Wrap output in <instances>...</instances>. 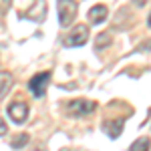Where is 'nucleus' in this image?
Masks as SVG:
<instances>
[{"mask_svg": "<svg viewBox=\"0 0 151 151\" xmlns=\"http://www.w3.org/2000/svg\"><path fill=\"white\" fill-rule=\"evenodd\" d=\"M147 24H149V26H151V14H149V18H147Z\"/></svg>", "mask_w": 151, "mask_h": 151, "instance_id": "nucleus-16", "label": "nucleus"}, {"mask_svg": "<svg viewBox=\"0 0 151 151\" xmlns=\"http://www.w3.org/2000/svg\"><path fill=\"white\" fill-rule=\"evenodd\" d=\"M77 0H58V22L60 26H69L70 22H75L77 18Z\"/></svg>", "mask_w": 151, "mask_h": 151, "instance_id": "nucleus-2", "label": "nucleus"}, {"mask_svg": "<svg viewBox=\"0 0 151 151\" xmlns=\"http://www.w3.org/2000/svg\"><path fill=\"white\" fill-rule=\"evenodd\" d=\"M143 2H145V0H135V4H137V6H141Z\"/></svg>", "mask_w": 151, "mask_h": 151, "instance_id": "nucleus-15", "label": "nucleus"}, {"mask_svg": "<svg viewBox=\"0 0 151 151\" xmlns=\"http://www.w3.org/2000/svg\"><path fill=\"white\" fill-rule=\"evenodd\" d=\"M8 117H10L14 123H24L26 117H28V105L24 101H14V103L8 105Z\"/></svg>", "mask_w": 151, "mask_h": 151, "instance_id": "nucleus-6", "label": "nucleus"}, {"mask_svg": "<svg viewBox=\"0 0 151 151\" xmlns=\"http://www.w3.org/2000/svg\"><path fill=\"white\" fill-rule=\"evenodd\" d=\"M149 147H151V139L149 137H139V139L129 147V151H149Z\"/></svg>", "mask_w": 151, "mask_h": 151, "instance_id": "nucleus-10", "label": "nucleus"}, {"mask_svg": "<svg viewBox=\"0 0 151 151\" xmlns=\"http://www.w3.org/2000/svg\"><path fill=\"white\" fill-rule=\"evenodd\" d=\"M26 143H28V135H26V133H20V135H16V137L12 139V147H14V149H20Z\"/></svg>", "mask_w": 151, "mask_h": 151, "instance_id": "nucleus-12", "label": "nucleus"}, {"mask_svg": "<svg viewBox=\"0 0 151 151\" xmlns=\"http://www.w3.org/2000/svg\"><path fill=\"white\" fill-rule=\"evenodd\" d=\"M12 83H14L12 75L8 70H2V73H0V99L6 97V93L10 91V87H12Z\"/></svg>", "mask_w": 151, "mask_h": 151, "instance_id": "nucleus-9", "label": "nucleus"}, {"mask_svg": "<svg viewBox=\"0 0 151 151\" xmlns=\"http://www.w3.org/2000/svg\"><path fill=\"white\" fill-rule=\"evenodd\" d=\"M8 133V127H6V121L4 119H0V137H4Z\"/></svg>", "mask_w": 151, "mask_h": 151, "instance_id": "nucleus-13", "label": "nucleus"}, {"mask_svg": "<svg viewBox=\"0 0 151 151\" xmlns=\"http://www.w3.org/2000/svg\"><path fill=\"white\" fill-rule=\"evenodd\" d=\"M10 6V0H0V12H6Z\"/></svg>", "mask_w": 151, "mask_h": 151, "instance_id": "nucleus-14", "label": "nucleus"}, {"mask_svg": "<svg viewBox=\"0 0 151 151\" xmlns=\"http://www.w3.org/2000/svg\"><path fill=\"white\" fill-rule=\"evenodd\" d=\"M107 14H109V8L105 4H95L93 8L89 10V20L93 24H101L107 18Z\"/></svg>", "mask_w": 151, "mask_h": 151, "instance_id": "nucleus-7", "label": "nucleus"}, {"mask_svg": "<svg viewBox=\"0 0 151 151\" xmlns=\"http://www.w3.org/2000/svg\"><path fill=\"white\" fill-rule=\"evenodd\" d=\"M48 83H50V73H48V70L38 73V75H35V77L28 81V91L35 95V97H42V95L47 93Z\"/></svg>", "mask_w": 151, "mask_h": 151, "instance_id": "nucleus-4", "label": "nucleus"}, {"mask_svg": "<svg viewBox=\"0 0 151 151\" xmlns=\"http://www.w3.org/2000/svg\"><path fill=\"white\" fill-rule=\"evenodd\" d=\"M20 18L32 20V22H42L47 18V0H35V4L28 10L20 12Z\"/></svg>", "mask_w": 151, "mask_h": 151, "instance_id": "nucleus-3", "label": "nucleus"}, {"mask_svg": "<svg viewBox=\"0 0 151 151\" xmlns=\"http://www.w3.org/2000/svg\"><path fill=\"white\" fill-rule=\"evenodd\" d=\"M95 109H97V103L87 101V99H75V101H69L65 105V111L73 117H87V115H91Z\"/></svg>", "mask_w": 151, "mask_h": 151, "instance_id": "nucleus-1", "label": "nucleus"}, {"mask_svg": "<svg viewBox=\"0 0 151 151\" xmlns=\"http://www.w3.org/2000/svg\"><path fill=\"white\" fill-rule=\"evenodd\" d=\"M111 45V35L109 32H103L95 38V50H101V48H107Z\"/></svg>", "mask_w": 151, "mask_h": 151, "instance_id": "nucleus-11", "label": "nucleus"}, {"mask_svg": "<svg viewBox=\"0 0 151 151\" xmlns=\"http://www.w3.org/2000/svg\"><path fill=\"white\" fill-rule=\"evenodd\" d=\"M123 123H125V119H113V121H105V125H103V129L107 131V135L111 137V139H115L117 135L123 131Z\"/></svg>", "mask_w": 151, "mask_h": 151, "instance_id": "nucleus-8", "label": "nucleus"}, {"mask_svg": "<svg viewBox=\"0 0 151 151\" xmlns=\"http://www.w3.org/2000/svg\"><path fill=\"white\" fill-rule=\"evenodd\" d=\"M35 151H45V149H40V147H36V149Z\"/></svg>", "mask_w": 151, "mask_h": 151, "instance_id": "nucleus-17", "label": "nucleus"}, {"mask_svg": "<svg viewBox=\"0 0 151 151\" xmlns=\"http://www.w3.org/2000/svg\"><path fill=\"white\" fill-rule=\"evenodd\" d=\"M87 38H89V28H87V24H77L69 35L65 36V45H67V47H81V45L87 42Z\"/></svg>", "mask_w": 151, "mask_h": 151, "instance_id": "nucleus-5", "label": "nucleus"}]
</instances>
